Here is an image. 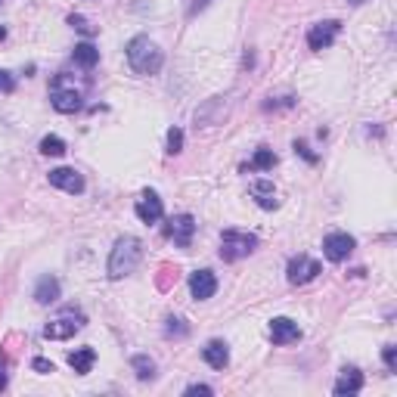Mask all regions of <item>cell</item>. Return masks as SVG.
Here are the masks:
<instances>
[{
    "label": "cell",
    "mask_w": 397,
    "mask_h": 397,
    "mask_svg": "<svg viewBox=\"0 0 397 397\" xmlns=\"http://www.w3.org/2000/svg\"><path fill=\"white\" fill-rule=\"evenodd\" d=\"M127 66L134 69V75H155L165 62V53L158 50L155 41H149L146 34H137L127 41Z\"/></svg>",
    "instance_id": "obj_1"
},
{
    "label": "cell",
    "mask_w": 397,
    "mask_h": 397,
    "mask_svg": "<svg viewBox=\"0 0 397 397\" xmlns=\"http://www.w3.org/2000/svg\"><path fill=\"white\" fill-rule=\"evenodd\" d=\"M143 258V242L137 239V236H121L118 242L112 245V255H109V279H125L131 277L137 270V264H140Z\"/></svg>",
    "instance_id": "obj_2"
},
{
    "label": "cell",
    "mask_w": 397,
    "mask_h": 397,
    "mask_svg": "<svg viewBox=\"0 0 397 397\" xmlns=\"http://www.w3.org/2000/svg\"><path fill=\"white\" fill-rule=\"evenodd\" d=\"M255 249H258V236L255 233H242V230H223V236H221V258L227 264L242 261V258H249Z\"/></svg>",
    "instance_id": "obj_3"
},
{
    "label": "cell",
    "mask_w": 397,
    "mask_h": 397,
    "mask_svg": "<svg viewBox=\"0 0 397 397\" xmlns=\"http://www.w3.org/2000/svg\"><path fill=\"white\" fill-rule=\"evenodd\" d=\"M193 233H196V218H193V214H174V218L165 223V236H168L177 249H190Z\"/></svg>",
    "instance_id": "obj_4"
},
{
    "label": "cell",
    "mask_w": 397,
    "mask_h": 397,
    "mask_svg": "<svg viewBox=\"0 0 397 397\" xmlns=\"http://www.w3.org/2000/svg\"><path fill=\"white\" fill-rule=\"evenodd\" d=\"M50 103H53L56 112L62 115H75L84 106V93L78 88H62V84L53 81V90H50Z\"/></svg>",
    "instance_id": "obj_5"
},
{
    "label": "cell",
    "mask_w": 397,
    "mask_h": 397,
    "mask_svg": "<svg viewBox=\"0 0 397 397\" xmlns=\"http://www.w3.org/2000/svg\"><path fill=\"white\" fill-rule=\"evenodd\" d=\"M316 273H323V267H320V261H314V258H307V255L292 258L288 267H286V277H288V283L292 286L310 283V279H316Z\"/></svg>",
    "instance_id": "obj_6"
},
{
    "label": "cell",
    "mask_w": 397,
    "mask_h": 397,
    "mask_svg": "<svg viewBox=\"0 0 397 397\" xmlns=\"http://www.w3.org/2000/svg\"><path fill=\"white\" fill-rule=\"evenodd\" d=\"M354 249H357V242H354V236H348V233H329L326 239H323V255H326L332 264L348 261Z\"/></svg>",
    "instance_id": "obj_7"
},
{
    "label": "cell",
    "mask_w": 397,
    "mask_h": 397,
    "mask_svg": "<svg viewBox=\"0 0 397 397\" xmlns=\"http://www.w3.org/2000/svg\"><path fill=\"white\" fill-rule=\"evenodd\" d=\"M338 32H342V22H338V19H326V22L310 25L307 47L310 50H326V47H332V41L338 38Z\"/></svg>",
    "instance_id": "obj_8"
},
{
    "label": "cell",
    "mask_w": 397,
    "mask_h": 397,
    "mask_svg": "<svg viewBox=\"0 0 397 397\" xmlns=\"http://www.w3.org/2000/svg\"><path fill=\"white\" fill-rule=\"evenodd\" d=\"M134 211L143 223H158L165 214V205H162V199H158L155 190H143L140 199H137V205H134Z\"/></svg>",
    "instance_id": "obj_9"
},
{
    "label": "cell",
    "mask_w": 397,
    "mask_h": 397,
    "mask_svg": "<svg viewBox=\"0 0 397 397\" xmlns=\"http://www.w3.org/2000/svg\"><path fill=\"white\" fill-rule=\"evenodd\" d=\"M47 177H50V183L62 193H71V196H81L84 193V177L78 174L75 168H53Z\"/></svg>",
    "instance_id": "obj_10"
},
{
    "label": "cell",
    "mask_w": 397,
    "mask_h": 397,
    "mask_svg": "<svg viewBox=\"0 0 397 397\" xmlns=\"http://www.w3.org/2000/svg\"><path fill=\"white\" fill-rule=\"evenodd\" d=\"M301 338V329L295 320H288V316H273L270 320V342L273 344H292Z\"/></svg>",
    "instance_id": "obj_11"
},
{
    "label": "cell",
    "mask_w": 397,
    "mask_h": 397,
    "mask_svg": "<svg viewBox=\"0 0 397 397\" xmlns=\"http://www.w3.org/2000/svg\"><path fill=\"white\" fill-rule=\"evenodd\" d=\"M190 292L196 301H208L214 292H218V277L211 270H196L190 273Z\"/></svg>",
    "instance_id": "obj_12"
},
{
    "label": "cell",
    "mask_w": 397,
    "mask_h": 397,
    "mask_svg": "<svg viewBox=\"0 0 397 397\" xmlns=\"http://www.w3.org/2000/svg\"><path fill=\"white\" fill-rule=\"evenodd\" d=\"M84 326V316H75V320H66V316H60V320H53L50 326H44V338L50 342H62V338H71L78 329Z\"/></svg>",
    "instance_id": "obj_13"
},
{
    "label": "cell",
    "mask_w": 397,
    "mask_h": 397,
    "mask_svg": "<svg viewBox=\"0 0 397 397\" xmlns=\"http://www.w3.org/2000/svg\"><path fill=\"white\" fill-rule=\"evenodd\" d=\"M360 391H363V372L354 370V366L342 370V375H338V382H335V394L351 397V394H360Z\"/></svg>",
    "instance_id": "obj_14"
},
{
    "label": "cell",
    "mask_w": 397,
    "mask_h": 397,
    "mask_svg": "<svg viewBox=\"0 0 397 397\" xmlns=\"http://www.w3.org/2000/svg\"><path fill=\"white\" fill-rule=\"evenodd\" d=\"M202 357H205V363L211 366V370H227V363H230V348H227V342H221V338L208 342L205 348H202Z\"/></svg>",
    "instance_id": "obj_15"
},
{
    "label": "cell",
    "mask_w": 397,
    "mask_h": 397,
    "mask_svg": "<svg viewBox=\"0 0 397 397\" xmlns=\"http://www.w3.org/2000/svg\"><path fill=\"white\" fill-rule=\"evenodd\" d=\"M60 292H62V286H60V279L56 277H41L38 279V286H34V301H38V305H53L56 298H60Z\"/></svg>",
    "instance_id": "obj_16"
},
{
    "label": "cell",
    "mask_w": 397,
    "mask_h": 397,
    "mask_svg": "<svg viewBox=\"0 0 397 397\" xmlns=\"http://www.w3.org/2000/svg\"><path fill=\"white\" fill-rule=\"evenodd\" d=\"M251 196H255V202L264 208V211H273V208H279L277 190H273L270 180H255V183H251Z\"/></svg>",
    "instance_id": "obj_17"
},
{
    "label": "cell",
    "mask_w": 397,
    "mask_h": 397,
    "mask_svg": "<svg viewBox=\"0 0 397 397\" xmlns=\"http://www.w3.org/2000/svg\"><path fill=\"white\" fill-rule=\"evenodd\" d=\"M93 363H97V351H93V348H78V351L69 354V366L78 375H88L93 370Z\"/></svg>",
    "instance_id": "obj_18"
},
{
    "label": "cell",
    "mask_w": 397,
    "mask_h": 397,
    "mask_svg": "<svg viewBox=\"0 0 397 397\" xmlns=\"http://www.w3.org/2000/svg\"><path fill=\"white\" fill-rule=\"evenodd\" d=\"M71 60H75V66L81 69H93L99 62V50L90 44V41H84V44H75V50H71Z\"/></svg>",
    "instance_id": "obj_19"
},
{
    "label": "cell",
    "mask_w": 397,
    "mask_h": 397,
    "mask_svg": "<svg viewBox=\"0 0 397 397\" xmlns=\"http://www.w3.org/2000/svg\"><path fill=\"white\" fill-rule=\"evenodd\" d=\"M273 165H277V153L273 149H258L255 153V158H251L249 165H242V171L245 174H255V171H273Z\"/></svg>",
    "instance_id": "obj_20"
},
{
    "label": "cell",
    "mask_w": 397,
    "mask_h": 397,
    "mask_svg": "<svg viewBox=\"0 0 397 397\" xmlns=\"http://www.w3.org/2000/svg\"><path fill=\"white\" fill-rule=\"evenodd\" d=\"M131 366L137 372V379L140 382H153L155 379V360L146 357V354H137V357H131Z\"/></svg>",
    "instance_id": "obj_21"
},
{
    "label": "cell",
    "mask_w": 397,
    "mask_h": 397,
    "mask_svg": "<svg viewBox=\"0 0 397 397\" xmlns=\"http://www.w3.org/2000/svg\"><path fill=\"white\" fill-rule=\"evenodd\" d=\"M41 153L53 155V158L66 155V140H62V137H56V134H47L44 140H41Z\"/></svg>",
    "instance_id": "obj_22"
},
{
    "label": "cell",
    "mask_w": 397,
    "mask_h": 397,
    "mask_svg": "<svg viewBox=\"0 0 397 397\" xmlns=\"http://www.w3.org/2000/svg\"><path fill=\"white\" fill-rule=\"evenodd\" d=\"M165 335L168 338H186L190 335V326H186V320H180V316H168V320H165Z\"/></svg>",
    "instance_id": "obj_23"
},
{
    "label": "cell",
    "mask_w": 397,
    "mask_h": 397,
    "mask_svg": "<svg viewBox=\"0 0 397 397\" xmlns=\"http://www.w3.org/2000/svg\"><path fill=\"white\" fill-rule=\"evenodd\" d=\"M180 149H183V131H180V127H171V131H168V149H165V153L177 155Z\"/></svg>",
    "instance_id": "obj_24"
},
{
    "label": "cell",
    "mask_w": 397,
    "mask_h": 397,
    "mask_svg": "<svg viewBox=\"0 0 397 397\" xmlns=\"http://www.w3.org/2000/svg\"><path fill=\"white\" fill-rule=\"evenodd\" d=\"M69 22L75 25V28H78V32H81V34H88V38H93V34H97V28H93V25H90V22H88V19H84V16H69Z\"/></svg>",
    "instance_id": "obj_25"
},
{
    "label": "cell",
    "mask_w": 397,
    "mask_h": 397,
    "mask_svg": "<svg viewBox=\"0 0 397 397\" xmlns=\"http://www.w3.org/2000/svg\"><path fill=\"white\" fill-rule=\"evenodd\" d=\"M382 360H385L388 372L397 370V348H394V344H385V348H382Z\"/></svg>",
    "instance_id": "obj_26"
},
{
    "label": "cell",
    "mask_w": 397,
    "mask_h": 397,
    "mask_svg": "<svg viewBox=\"0 0 397 397\" xmlns=\"http://www.w3.org/2000/svg\"><path fill=\"white\" fill-rule=\"evenodd\" d=\"M32 370L41 372V375H50V372H56V366L50 363L47 357H34V360H32Z\"/></svg>",
    "instance_id": "obj_27"
},
{
    "label": "cell",
    "mask_w": 397,
    "mask_h": 397,
    "mask_svg": "<svg viewBox=\"0 0 397 397\" xmlns=\"http://www.w3.org/2000/svg\"><path fill=\"white\" fill-rule=\"evenodd\" d=\"M13 90H16V78L6 69H0V93H13Z\"/></svg>",
    "instance_id": "obj_28"
},
{
    "label": "cell",
    "mask_w": 397,
    "mask_h": 397,
    "mask_svg": "<svg viewBox=\"0 0 397 397\" xmlns=\"http://www.w3.org/2000/svg\"><path fill=\"white\" fill-rule=\"evenodd\" d=\"M295 153H298V155H305L310 165H316V155L307 149V143H305V140H295Z\"/></svg>",
    "instance_id": "obj_29"
},
{
    "label": "cell",
    "mask_w": 397,
    "mask_h": 397,
    "mask_svg": "<svg viewBox=\"0 0 397 397\" xmlns=\"http://www.w3.org/2000/svg\"><path fill=\"white\" fill-rule=\"evenodd\" d=\"M208 4H211V0H193V4H190V16H199Z\"/></svg>",
    "instance_id": "obj_30"
},
{
    "label": "cell",
    "mask_w": 397,
    "mask_h": 397,
    "mask_svg": "<svg viewBox=\"0 0 397 397\" xmlns=\"http://www.w3.org/2000/svg\"><path fill=\"white\" fill-rule=\"evenodd\" d=\"M186 394L193 397V394H214V391H211V385H190L186 388Z\"/></svg>",
    "instance_id": "obj_31"
},
{
    "label": "cell",
    "mask_w": 397,
    "mask_h": 397,
    "mask_svg": "<svg viewBox=\"0 0 397 397\" xmlns=\"http://www.w3.org/2000/svg\"><path fill=\"white\" fill-rule=\"evenodd\" d=\"M0 391H6V360L0 357Z\"/></svg>",
    "instance_id": "obj_32"
},
{
    "label": "cell",
    "mask_w": 397,
    "mask_h": 397,
    "mask_svg": "<svg viewBox=\"0 0 397 397\" xmlns=\"http://www.w3.org/2000/svg\"><path fill=\"white\" fill-rule=\"evenodd\" d=\"M4 38H6V28H4V25H0V41H4Z\"/></svg>",
    "instance_id": "obj_33"
},
{
    "label": "cell",
    "mask_w": 397,
    "mask_h": 397,
    "mask_svg": "<svg viewBox=\"0 0 397 397\" xmlns=\"http://www.w3.org/2000/svg\"><path fill=\"white\" fill-rule=\"evenodd\" d=\"M348 4H354V6H360V4H366V0H348Z\"/></svg>",
    "instance_id": "obj_34"
}]
</instances>
